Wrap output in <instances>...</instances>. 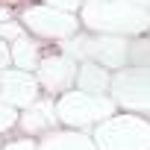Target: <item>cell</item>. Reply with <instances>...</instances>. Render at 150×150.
Masks as SVG:
<instances>
[{
	"mask_svg": "<svg viewBox=\"0 0 150 150\" xmlns=\"http://www.w3.org/2000/svg\"><path fill=\"white\" fill-rule=\"evenodd\" d=\"M80 12L91 33L138 35L150 27V9L135 0H83Z\"/></svg>",
	"mask_w": 150,
	"mask_h": 150,
	"instance_id": "1",
	"label": "cell"
},
{
	"mask_svg": "<svg viewBox=\"0 0 150 150\" xmlns=\"http://www.w3.org/2000/svg\"><path fill=\"white\" fill-rule=\"evenodd\" d=\"M91 138L97 150H150V121L135 112L109 115L94 124Z\"/></svg>",
	"mask_w": 150,
	"mask_h": 150,
	"instance_id": "2",
	"label": "cell"
},
{
	"mask_svg": "<svg viewBox=\"0 0 150 150\" xmlns=\"http://www.w3.org/2000/svg\"><path fill=\"white\" fill-rule=\"evenodd\" d=\"M115 112H118V103L109 94H91L83 88H68L56 100V118L71 129H88Z\"/></svg>",
	"mask_w": 150,
	"mask_h": 150,
	"instance_id": "3",
	"label": "cell"
},
{
	"mask_svg": "<svg viewBox=\"0 0 150 150\" xmlns=\"http://www.w3.org/2000/svg\"><path fill=\"white\" fill-rule=\"evenodd\" d=\"M65 44V41H62ZM127 50H129V38L127 35H106V33H97V35H77L65 44V53L74 56L77 62L88 59V62H97L103 65L106 71H118L127 65Z\"/></svg>",
	"mask_w": 150,
	"mask_h": 150,
	"instance_id": "4",
	"label": "cell"
},
{
	"mask_svg": "<svg viewBox=\"0 0 150 150\" xmlns=\"http://www.w3.org/2000/svg\"><path fill=\"white\" fill-rule=\"evenodd\" d=\"M21 24L24 30H30L38 38H50V41H65L71 35L80 33V18L74 12L47 6V3H33L21 12Z\"/></svg>",
	"mask_w": 150,
	"mask_h": 150,
	"instance_id": "5",
	"label": "cell"
},
{
	"mask_svg": "<svg viewBox=\"0 0 150 150\" xmlns=\"http://www.w3.org/2000/svg\"><path fill=\"white\" fill-rule=\"evenodd\" d=\"M109 97L129 112H150V65L118 68L109 80Z\"/></svg>",
	"mask_w": 150,
	"mask_h": 150,
	"instance_id": "6",
	"label": "cell"
},
{
	"mask_svg": "<svg viewBox=\"0 0 150 150\" xmlns=\"http://www.w3.org/2000/svg\"><path fill=\"white\" fill-rule=\"evenodd\" d=\"M77 59L68 53H50L41 56L38 68H35V80L47 94H62L68 88H74V80H77Z\"/></svg>",
	"mask_w": 150,
	"mask_h": 150,
	"instance_id": "7",
	"label": "cell"
},
{
	"mask_svg": "<svg viewBox=\"0 0 150 150\" xmlns=\"http://www.w3.org/2000/svg\"><path fill=\"white\" fill-rule=\"evenodd\" d=\"M38 80L33 71H21V68H0V103L24 109L33 100H38Z\"/></svg>",
	"mask_w": 150,
	"mask_h": 150,
	"instance_id": "8",
	"label": "cell"
},
{
	"mask_svg": "<svg viewBox=\"0 0 150 150\" xmlns=\"http://www.w3.org/2000/svg\"><path fill=\"white\" fill-rule=\"evenodd\" d=\"M38 150H97L86 129H47L38 138Z\"/></svg>",
	"mask_w": 150,
	"mask_h": 150,
	"instance_id": "9",
	"label": "cell"
},
{
	"mask_svg": "<svg viewBox=\"0 0 150 150\" xmlns=\"http://www.w3.org/2000/svg\"><path fill=\"white\" fill-rule=\"evenodd\" d=\"M59 124L56 118V103L53 100H33L30 106H24V112L18 115V127L24 132H47Z\"/></svg>",
	"mask_w": 150,
	"mask_h": 150,
	"instance_id": "10",
	"label": "cell"
},
{
	"mask_svg": "<svg viewBox=\"0 0 150 150\" xmlns=\"http://www.w3.org/2000/svg\"><path fill=\"white\" fill-rule=\"evenodd\" d=\"M109 80H112V71H106L97 62L83 59L77 65V80L74 83H77V88L91 91V94H109Z\"/></svg>",
	"mask_w": 150,
	"mask_h": 150,
	"instance_id": "11",
	"label": "cell"
},
{
	"mask_svg": "<svg viewBox=\"0 0 150 150\" xmlns=\"http://www.w3.org/2000/svg\"><path fill=\"white\" fill-rule=\"evenodd\" d=\"M9 53H12V65L21 68V71H35L38 62H41V44L33 41L30 35H21L9 44Z\"/></svg>",
	"mask_w": 150,
	"mask_h": 150,
	"instance_id": "12",
	"label": "cell"
},
{
	"mask_svg": "<svg viewBox=\"0 0 150 150\" xmlns=\"http://www.w3.org/2000/svg\"><path fill=\"white\" fill-rule=\"evenodd\" d=\"M127 62H132V65H150V38H129Z\"/></svg>",
	"mask_w": 150,
	"mask_h": 150,
	"instance_id": "13",
	"label": "cell"
},
{
	"mask_svg": "<svg viewBox=\"0 0 150 150\" xmlns=\"http://www.w3.org/2000/svg\"><path fill=\"white\" fill-rule=\"evenodd\" d=\"M18 109L15 106H6V103H0V132H9L18 127Z\"/></svg>",
	"mask_w": 150,
	"mask_h": 150,
	"instance_id": "14",
	"label": "cell"
},
{
	"mask_svg": "<svg viewBox=\"0 0 150 150\" xmlns=\"http://www.w3.org/2000/svg\"><path fill=\"white\" fill-rule=\"evenodd\" d=\"M21 35H24V24H18L15 18L12 21H0V38L3 41H15Z\"/></svg>",
	"mask_w": 150,
	"mask_h": 150,
	"instance_id": "15",
	"label": "cell"
},
{
	"mask_svg": "<svg viewBox=\"0 0 150 150\" xmlns=\"http://www.w3.org/2000/svg\"><path fill=\"white\" fill-rule=\"evenodd\" d=\"M0 150H38V141H33V138H15L9 144H0Z\"/></svg>",
	"mask_w": 150,
	"mask_h": 150,
	"instance_id": "16",
	"label": "cell"
},
{
	"mask_svg": "<svg viewBox=\"0 0 150 150\" xmlns=\"http://www.w3.org/2000/svg\"><path fill=\"white\" fill-rule=\"evenodd\" d=\"M47 6H56V9H65V12H77L83 6V0H41Z\"/></svg>",
	"mask_w": 150,
	"mask_h": 150,
	"instance_id": "17",
	"label": "cell"
},
{
	"mask_svg": "<svg viewBox=\"0 0 150 150\" xmlns=\"http://www.w3.org/2000/svg\"><path fill=\"white\" fill-rule=\"evenodd\" d=\"M12 65V53H9V41L0 38V68H9Z\"/></svg>",
	"mask_w": 150,
	"mask_h": 150,
	"instance_id": "18",
	"label": "cell"
},
{
	"mask_svg": "<svg viewBox=\"0 0 150 150\" xmlns=\"http://www.w3.org/2000/svg\"><path fill=\"white\" fill-rule=\"evenodd\" d=\"M135 3H141V6H147V9H150V0H135Z\"/></svg>",
	"mask_w": 150,
	"mask_h": 150,
	"instance_id": "19",
	"label": "cell"
}]
</instances>
